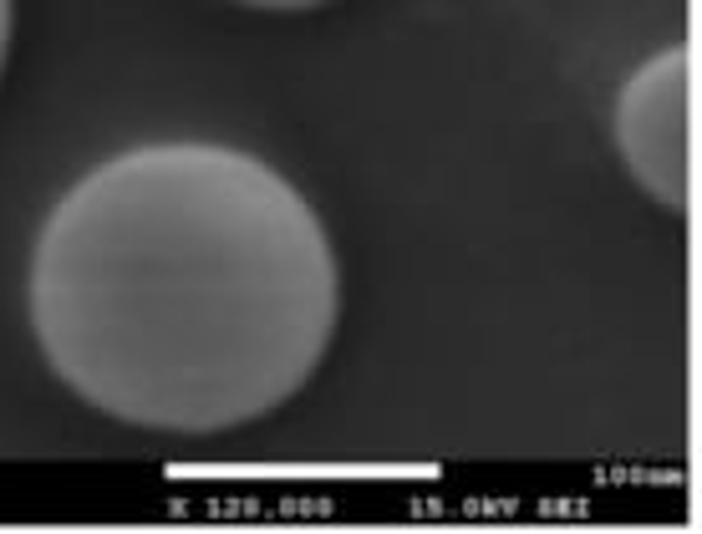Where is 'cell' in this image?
<instances>
[{
	"label": "cell",
	"mask_w": 702,
	"mask_h": 534,
	"mask_svg": "<svg viewBox=\"0 0 702 534\" xmlns=\"http://www.w3.org/2000/svg\"><path fill=\"white\" fill-rule=\"evenodd\" d=\"M240 6H260V11H311V6H331V0H240Z\"/></svg>",
	"instance_id": "3"
},
{
	"label": "cell",
	"mask_w": 702,
	"mask_h": 534,
	"mask_svg": "<svg viewBox=\"0 0 702 534\" xmlns=\"http://www.w3.org/2000/svg\"><path fill=\"white\" fill-rule=\"evenodd\" d=\"M31 331L97 412L224 433L311 382L342 311L321 214L234 143H138L87 168L36 229Z\"/></svg>",
	"instance_id": "1"
},
{
	"label": "cell",
	"mask_w": 702,
	"mask_h": 534,
	"mask_svg": "<svg viewBox=\"0 0 702 534\" xmlns=\"http://www.w3.org/2000/svg\"><path fill=\"white\" fill-rule=\"evenodd\" d=\"M616 148L631 178L672 209L692 214L697 204V51L667 46L646 56L616 97Z\"/></svg>",
	"instance_id": "2"
},
{
	"label": "cell",
	"mask_w": 702,
	"mask_h": 534,
	"mask_svg": "<svg viewBox=\"0 0 702 534\" xmlns=\"http://www.w3.org/2000/svg\"><path fill=\"white\" fill-rule=\"evenodd\" d=\"M6 41H11V0H0V67H6Z\"/></svg>",
	"instance_id": "4"
}]
</instances>
